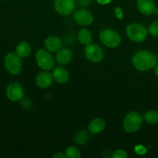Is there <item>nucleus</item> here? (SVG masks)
<instances>
[{
	"label": "nucleus",
	"mask_w": 158,
	"mask_h": 158,
	"mask_svg": "<svg viewBox=\"0 0 158 158\" xmlns=\"http://www.w3.org/2000/svg\"><path fill=\"white\" fill-rule=\"evenodd\" d=\"M132 63L134 67L138 70L147 71L155 67L157 58L151 51L140 50L134 56Z\"/></svg>",
	"instance_id": "1"
},
{
	"label": "nucleus",
	"mask_w": 158,
	"mask_h": 158,
	"mask_svg": "<svg viewBox=\"0 0 158 158\" xmlns=\"http://www.w3.org/2000/svg\"><path fill=\"white\" fill-rule=\"evenodd\" d=\"M127 35L128 38L135 43L143 42L148 37V30L140 23H131L127 27Z\"/></svg>",
	"instance_id": "2"
},
{
	"label": "nucleus",
	"mask_w": 158,
	"mask_h": 158,
	"mask_svg": "<svg viewBox=\"0 0 158 158\" xmlns=\"http://www.w3.org/2000/svg\"><path fill=\"white\" fill-rule=\"evenodd\" d=\"M142 123H143L142 116L136 111H131L124 117L123 126L127 132L134 133L141 127Z\"/></svg>",
	"instance_id": "3"
},
{
	"label": "nucleus",
	"mask_w": 158,
	"mask_h": 158,
	"mask_svg": "<svg viewBox=\"0 0 158 158\" xmlns=\"http://www.w3.org/2000/svg\"><path fill=\"white\" fill-rule=\"evenodd\" d=\"M100 39L104 46L109 48H116L120 45L121 38L117 31L105 29L100 31Z\"/></svg>",
	"instance_id": "4"
},
{
	"label": "nucleus",
	"mask_w": 158,
	"mask_h": 158,
	"mask_svg": "<svg viewBox=\"0 0 158 158\" xmlns=\"http://www.w3.org/2000/svg\"><path fill=\"white\" fill-rule=\"evenodd\" d=\"M35 61L37 65L43 70H49L55 65L54 58L47 49H39L35 53Z\"/></svg>",
	"instance_id": "5"
},
{
	"label": "nucleus",
	"mask_w": 158,
	"mask_h": 158,
	"mask_svg": "<svg viewBox=\"0 0 158 158\" xmlns=\"http://www.w3.org/2000/svg\"><path fill=\"white\" fill-rule=\"evenodd\" d=\"M5 66L11 74L16 75L19 73L23 68L21 57L14 52L9 53L5 58Z\"/></svg>",
	"instance_id": "6"
},
{
	"label": "nucleus",
	"mask_w": 158,
	"mask_h": 158,
	"mask_svg": "<svg viewBox=\"0 0 158 158\" xmlns=\"http://www.w3.org/2000/svg\"><path fill=\"white\" fill-rule=\"evenodd\" d=\"M84 53L86 59L93 63H99L104 56V52L102 48L97 44H89L86 46Z\"/></svg>",
	"instance_id": "7"
},
{
	"label": "nucleus",
	"mask_w": 158,
	"mask_h": 158,
	"mask_svg": "<svg viewBox=\"0 0 158 158\" xmlns=\"http://www.w3.org/2000/svg\"><path fill=\"white\" fill-rule=\"evenodd\" d=\"M54 8L59 14L62 15H69L75 9L74 0H55Z\"/></svg>",
	"instance_id": "8"
},
{
	"label": "nucleus",
	"mask_w": 158,
	"mask_h": 158,
	"mask_svg": "<svg viewBox=\"0 0 158 158\" xmlns=\"http://www.w3.org/2000/svg\"><path fill=\"white\" fill-rule=\"evenodd\" d=\"M6 95L12 101L15 102L20 100L24 95L23 86L19 83H10L6 89Z\"/></svg>",
	"instance_id": "9"
},
{
	"label": "nucleus",
	"mask_w": 158,
	"mask_h": 158,
	"mask_svg": "<svg viewBox=\"0 0 158 158\" xmlns=\"http://www.w3.org/2000/svg\"><path fill=\"white\" fill-rule=\"evenodd\" d=\"M73 19L76 23L80 26H89L94 21V15L86 9H80L74 13Z\"/></svg>",
	"instance_id": "10"
},
{
	"label": "nucleus",
	"mask_w": 158,
	"mask_h": 158,
	"mask_svg": "<svg viewBox=\"0 0 158 158\" xmlns=\"http://www.w3.org/2000/svg\"><path fill=\"white\" fill-rule=\"evenodd\" d=\"M137 6L139 12L146 15H152L156 9L154 0H137Z\"/></svg>",
	"instance_id": "11"
},
{
	"label": "nucleus",
	"mask_w": 158,
	"mask_h": 158,
	"mask_svg": "<svg viewBox=\"0 0 158 158\" xmlns=\"http://www.w3.org/2000/svg\"><path fill=\"white\" fill-rule=\"evenodd\" d=\"M53 80L52 74L48 72H42L39 73L35 77V84L38 87L46 89L51 86Z\"/></svg>",
	"instance_id": "12"
},
{
	"label": "nucleus",
	"mask_w": 158,
	"mask_h": 158,
	"mask_svg": "<svg viewBox=\"0 0 158 158\" xmlns=\"http://www.w3.org/2000/svg\"><path fill=\"white\" fill-rule=\"evenodd\" d=\"M45 47L49 52H57L62 47L61 40L56 35H50L45 40Z\"/></svg>",
	"instance_id": "13"
},
{
	"label": "nucleus",
	"mask_w": 158,
	"mask_h": 158,
	"mask_svg": "<svg viewBox=\"0 0 158 158\" xmlns=\"http://www.w3.org/2000/svg\"><path fill=\"white\" fill-rule=\"evenodd\" d=\"M52 76L55 81L60 84L66 83L69 80V73L62 66H58L54 69Z\"/></svg>",
	"instance_id": "14"
},
{
	"label": "nucleus",
	"mask_w": 158,
	"mask_h": 158,
	"mask_svg": "<svg viewBox=\"0 0 158 158\" xmlns=\"http://www.w3.org/2000/svg\"><path fill=\"white\" fill-rule=\"evenodd\" d=\"M73 58L72 51L67 48L60 49L57 51L56 60L60 65H66L71 61Z\"/></svg>",
	"instance_id": "15"
},
{
	"label": "nucleus",
	"mask_w": 158,
	"mask_h": 158,
	"mask_svg": "<svg viewBox=\"0 0 158 158\" xmlns=\"http://www.w3.org/2000/svg\"><path fill=\"white\" fill-rule=\"evenodd\" d=\"M106 127V123L102 118H95L90 121L88 125V130L92 134H97L101 133Z\"/></svg>",
	"instance_id": "16"
},
{
	"label": "nucleus",
	"mask_w": 158,
	"mask_h": 158,
	"mask_svg": "<svg viewBox=\"0 0 158 158\" xmlns=\"http://www.w3.org/2000/svg\"><path fill=\"white\" fill-rule=\"evenodd\" d=\"M16 54L21 58H26L31 54L32 48L29 43L27 42L23 41L19 43L16 46Z\"/></svg>",
	"instance_id": "17"
},
{
	"label": "nucleus",
	"mask_w": 158,
	"mask_h": 158,
	"mask_svg": "<svg viewBox=\"0 0 158 158\" xmlns=\"http://www.w3.org/2000/svg\"><path fill=\"white\" fill-rule=\"evenodd\" d=\"M78 40L80 43L85 46H88V45L92 43L93 40V35L92 33L88 30L87 29H81L78 32Z\"/></svg>",
	"instance_id": "18"
},
{
	"label": "nucleus",
	"mask_w": 158,
	"mask_h": 158,
	"mask_svg": "<svg viewBox=\"0 0 158 158\" xmlns=\"http://www.w3.org/2000/svg\"><path fill=\"white\" fill-rule=\"evenodd\" d=\"M143 120L147 123L151 125L158 123V112L156 110H149L143 114Z\"/></svg>",
	"instance_id": "19"
},
{
	"label": "nucleus",
	"mask_w": 158,
	"mask_h": 158,
	"mask_svg": "<svg viewBox=\"0 0 158 158\" xmlns=\"http://www.w3.org/2000/svg\"><path fill=\"white\" fill-rule=\"evenodd\" d=\"M89 137V136L87 131L85 130H81L76 134L75 137H74V140L77 144L83 145L88 141Z\"/></svg>",
	"instance_id": "20"
},
{
	"label": "nucleus",
	"mask_w": 158,
	"mask_h": 158,
	"mask_svg": "<svg viewBox=\"0 0 158 158\" xmlns=\"http://www.w3.org/2000/svg\"><path fill=\"white\" fill-rule=\"evenodd\" d=\"M65 154H66V157L67 158H80L81 157L80 150L73 146L66 148V151H65Z\"/></svg>",
	"instance_id": "21"
},
{
	"label": "nucleus",
	"mask_w": 158,
	"mask_h": 158,
	"mask_svg": "<svg viewBox=\"0 0 158 158\" xmlns=\"http://www.w3.org/2000/svg\"><path fill=\"white\" fill-rule=\"evenodd\" d=\"M148 32L153 36H158V19L153 22L148 28Z\"/></svg>",
	"instance_id": "22"
},
{
	"label": "nucleus",
	"mask_w": 158,
	"mask_h": 158,
	"mask_svg": "<svg viewBox=\"0 0 158 158\" xmlns=\"http://www.w3.org/2000/svg\"><path fill=\"white\" fill-rule=\"evenodd\" d=\"M127 154L124 150L119 149L114 151L112 154V158H127Z\"/></svg>",
	"instance_id": "23"
},
{
	"label": "nucleus",
	"mask_w": 158,
	"mask_h": 158,
	"mask_svg": "<svg viewBox=\"0 0 158 158\" xmlns=\"http://www.w3.org/2000/svg\"><path fill=\"white\" fill-rule=\"evenodd\" d=\"M134 151H135V153L137 154L142 156L146 154V153L148 152V149H147L143 145L140 144V145H137V146H135V148H134Z\"/></svg>",
	"instance_id": "24"
},
{
	"label": "nucleus",
	"mask_w": 158,
	"mask_h": 158,
	"mask_svg": "<svg viewBox=\"0 0 158 158\" xmlns=\"http://www.w3.org/2000/svg\"><path fill=\"white\" fill-rule=\"evenodd\" d=\"M114 12H115V15L118 19L121 20L123 19V11L120 7H116L114 9Z\"/></svg>",
	"instance_id": "25"
},
{
	"label": "nucleus",
	"mask_w": 158,
	"mask_h": 158,
	"mask_svg": "<svg viewBox=\"0 0 158 158\" xmlns=\"http://www.w3.org/2000/svg\"><path fill=\"white\" fill-rule=\"evenodd\" d=\"M79 5L83 7H87L92 3L93 0H77Z\"/></svg>",
	"instance_id": "26"
},
{
	"label": "nucleus",
	"mask_w": 158,
	"mask_h": 158,
	"mask_svg": "<svg viewBox=\"0 0 158 158\" xmlns=\"http://www.w3.org/2000/svg\"><path fill=\"white\" fill-rule=\"evenodd\" d=\"M112 0H97V2L100 5H102V6H104V5L109 4Z\"/></svg>",
	"instance_id": "27"
},
{
	"label": "nucleus",
	"mask_w": 158,
	"mask_h": 158,
	"mask_svg": "<svg viewBox=\"0 0 158 158\" xmlns=\"http://www.w3.org/2000/svg\"><path fill=\"white\" fill-rule=\"evenodd\" d=\"M53 157L54 158H65L66 157V154H63V153L58 152V153H56V154H54Z\"/></svg>",
	"instance_id": "28"
},
{
	"label": "nucleus",
	"mask_w": 158,
	"mask_h": 158,
	"mask_svg": "<svg viewBox=\"0 0 158 158\" xmlns=\"http://www.w3.org/2000/svg\"><path fill=\"white\" fill-rule=\"evenodd\" d=\"M155 73H156V75H157V77L158 78V63H157V64H156V66H155Z\"/></svg>",
	"instance_id": "29"
},
{
	"label": "nucleus",
	"mask_w": 158,
	"mask_h": 158,
	"mask_svg": "<svg viewBox=\"0 0 158 158\" xmlns=\"http://www.w3.org/2000/svg\"><path fill=\"white\" fill-rule=\"evenodd\" d=\"M154 13H155L157 15H158V6H157V7H156L155 12H154Z\"/></svg>",
	"instance_id": "30"
},
{
	"label": "nucleus",
	"mask_w": 158,
	"mask_h": 158,
	"mask_svg": "<svg viewBox=\"0 0 158 158\" xmlns=\"http://www.w3.org/2000/svg\"><path fill=\"white\" fill-rule=\"evenodd\" d=\"M157 56H158V53H157Z\"/></svg>",
	"instance_id": "31"
}]
</instances>
